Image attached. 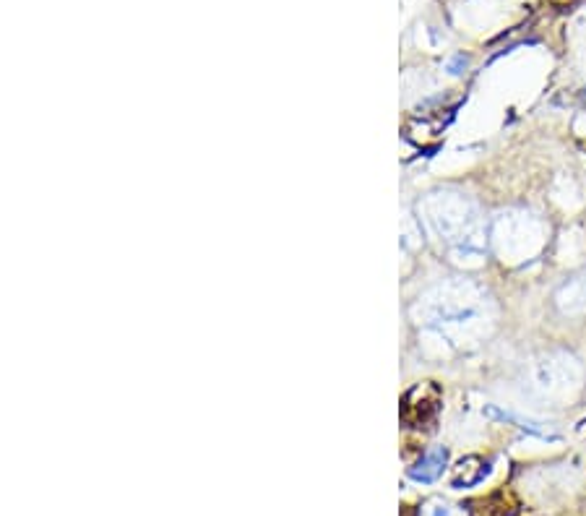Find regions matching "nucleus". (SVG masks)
Masks as SVG:
<instances>
[{
    "mask_svg": "<svg viewBox=\"0 0 586 516\" xmlns=\"http://www.w3.org/2000/svg\"><path fill=\"white\" fill-rule=\"evenodd\" d=\"M438 407H441V389L433 381H422L404 394L402 420L409 428H422L433 420Z\"/></svg>",
    "mask_w": 586,
    "mask_h": 516,
    "instance_id": "1",
    "label": "nucleus"
},
{
    "mask_svg": "<svg viewBox=\"0 0 586 516\" xmlns=\"http://www.w3.org/2000/svg\"><path fill=\"white\" fill-rule=\"evenodd\" d=\"M443 462H446V451H433L430 457L422 459L420 467L412 470V477L420 480V483H430V480H435L443 472Z\"/></svg>",
    "mask_w": 586,
    "mask_h": 516,
    "instance_id": "2",
    "label": "nucleus"
}]
</instances>
